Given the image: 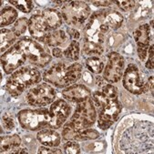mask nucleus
Here are the masks:
<instances>
[{
    "label": "nucleus",
    "mask_w": 154,
    "mask_h": 154,
    "mask_svg": "<svg viewBox=\"0 0 154 154\" xmlns=\"http://www.w3.org/2000/svg\"><path fill=\"white\" fill-rule=\"evenodd\" d=\"M103 48L100 44H96L90 41L84 40V47H83V52L86 55L88 56H100L103 53Z\"/></svg>",
    "instance_id": "a878e982"
},
{
    "label": "nucleus",
    "mask_w": 154,
    "mask_h": 154,
    "mask_svg": "<svg viewBox=\"0 0 154 154\" xmlns=\"http://www.w3.org/2000/svg\"><path fill=\"white\" fill-rule=\"evenodd\" d=\"M15 45L24 51L29 62L37 67L44 68L51 61L49 50L34 39L23 38Z\"/></svg>",
    "instance_id": "7ed1b4c3"
},
{
    "label": "nucleus",
    "mask_w": 154,
    "mask_h": 154,
    "mask_svg": "<svg viewBox=\"0 0 154 154\" xmlns=\"http://www.w3.org/2000/svg\"><path fill=\"white\" fill-rule=\"evenodd\" d=\"M109 31V27L101 21L96 13L90 17L88 23L86 25L84 40L101 45L105 41V34Z\"/></svg>",
    "instance_id": "1a4fd4ad"
},
{
    "label": "nucleus",
    "mask_w": 154,
    "mask_h": 154,
    "mask_svg": "<svg viewBox=\"0 0 154 154\" xmlns=\"http://www.w3.org/2000/svg\"><path fill=\"white\" fill-rule=\"evenodd\" d=\"M2 124L4 126V128L7 130V131H12L14 129V120H13V118H11V116H9L8 114H6L3 116L2 118Z\"/></svg>",
    "instance_id": "72a5a7b5"
},
{
    "label": "nucleus",
    "mask_w": 154,
    "mask_h": 154,
    "mask_svg": "<svg viewBox=\"0 0 154 154\" xmlns=\"http://www.w3.org/2000/svg\"><path fill=\"white\" fill-rule=\"evenodd\" d=\"M27 26H28V20L26 17H22L17 20V22L15 23L13 26L12 31L14 32L16 36L19 37L26 32Z\"/></svg>",
    "instance_id": "cd10ccee"
},
{
    "label": "nucleus",
    "mask_w": 154,
    "mask_h": 154,
    "mask_svg": "<svg viewBox=\"0 0 154 154\" xmlns=\"http://www.w3.org/2000/svg\"><path fill=\"white\" fill-rule=\"evenodd\" d=\"M28 29L30 35L38 41H45L50 30L41 15H34L30 17L28 20Z\"/></svg>",
    "instance_id": "2eb2a0df"
},
{
    "label": "nucleus",
    "mask_w": 154,
    "mask_h": 154,
    "mask_svg": "<svg viewBox=\"0 0 154 154\" xmlns=\"http://www.w3.org/2000/svg\"><path fill=\"white\" fill-rule=\"evenodd\" d=\"M38 153H49V154H56V153H62L63 151L59 149H49L45 147H40L38 149Z\"/></svg>",
    "instance_id": "c9c22d12"
},
{
    "label": "nucleus",
    "mask_w": 154,
    "mask_h": 154,
    "mask_svg": "<svg viewBox=\"0 0 154 154\" xmlns=\"http://www.w3.org/2000/svg\"><path fill=\"white\" fill-rule=\"evenodd\" d=\"M68 31H69V36H70L74 40L79 39V38L80 34H79V32L78 31L77 29H74V28H69V29H68Z\"/></svg>",
    "instance_id": "4c0bfd02"
},
{
    "label": "nucleus",
    "mask_w": 154,
    "mask_h": 154,
    "mask_svg": "<svg viewBox=\"0 0 154 154\" xmlns=\"http://www.w3.org/2000/svg\"><path fill=\"white\" fill-rule=\"evenodd\" d=\"M62 55H63V51L61 48H53V56H55L56 57H60Z\"/></svg>",
    "instance_id": "58836bf2"
},
{
    "label": "nucleus",
    "mask_w": 154,
    "mask_h": 154,
    "mask_svg": "<svg viewBox=\"0 0 154 154\" xmlns=\"http://www.w3.org/2000/svg\"><path fill=\"white\" fill-rule=\"evenodd\" d=\"M121 109V103L117 98L110 100L104 107L100 109L99 127L102 130L109 129L117 120Z\"/></svg>",
    "instance_id": "9b49d317"
},
{
    "label": "nucleus",
    "mask_w": 154,
    "mask_h": 154,
    "mask_svg": "<svg viewBox=\"0 0 154 154\" xmlns=\"http://www.w3.org/2000/svg\"><path fill=\"white\" fill-rule=\"evenodd\" d=\"M41 16L50 29L56 30L62 25V19H63L62 16H61L59 12H57L55 9H52V8L45 9L42 12Z\"/></svg>",
    "instance_id": "6ab92c4d"
},
{
    "label": "nucleus",
    "mask_w": 154,
    "mask_h": 154,
    "mask_svg": "<svg viewBox=\"0 0 154 154\" xmlns=\"http://www.w3.org/2000/svg\"><path fill=\"white\" fill-rule=\"evenodd\" d=\"M91 3L95 7H109L111 6L114 3V1H107V0H104V1H91Z\"/></svg>",
    "instance_id": "e433bc0d"
},
{
    "label": "nucleus",
    "mask_w": 154,
    "mask_h": 154,
    "mask_svg": "<svg viewBox=\"0 0 154 154\" xmlns=\"http://www.w3.org/2000/svg\"><path fill=\"white\" fill-rule=\"evenodd\" d=\"M38 140L48 147H57L60 143L59 134L53 130H44L38 133Z\"/></svg>",
    "instance_id": "a211bd4d"
},
{
    "label": "nucleus",
    "mask_w": 154,
    "mask_h": 154,
    "mask_svg": "<svg viewBox=\"0 0 154 154\" xmlns=\"http://www.w3.org/2000/svg\"><path fill=\"white\" fill-rule=\"evenodd\" d=\"M68 40L67 35L65 34V32L63 30L60 29H56L53 30V31L49 32L48 34V36L46 37L45 42L52 48H57L60 45H63L64 43H66V41Z\"/></svg>",
    "instance_id": "aec40b11"
},
{
    "label": "nucleus",
    "mask_w": 154,
    "mask_h": 154,
    "mask_svg": "<svg viewBox=\"0 0 154 154\" xmlns=\"http://www.w3.org/2000/svg\"><path fill=\"white\" fill-rule=\"evenodd\" d=\"M92 98H93V101L95 102L97 107H99L100 109L104 107L110 100L104 95L102 91H95L94 93L92 94Z\"/></svg>",
    "instance_id": "c756f323"
},
{
    "label": "nucleus",
    "mask_w": 154,
    "mask_h": 154,
    "mask_svg": "<svg viewBox=\"0 0 154 154\" xmlns=\"http://www.w3.org/2000/svg\"><path fill=\"white\" fill-rule=\"evenodd\" d=\"M1 52L4 53L6 51H8L11 46L13 45V43L15 42L16 39V35L14 34L13 31L8 29H2L1 30Z\"/></svg>",
    "instance_id": "4be33fe9"
},
{
    "label": "nucleus",
    "mask_w": 154,
    "mask_h": 154,
    "mask_svg": "<svg viewBox=\"0 0 154 154\" xmlns=\"http://www.w3.org/2000/svg\"><path fill=\"white\" fill-rule=\"evenodd\" d=\"M149 48V59L146 63V68L149 69H153V45H151Z\"/></svg>",
    "instance_id": "f704fd0d"
},
{
    "label": "nucleus",
    "mask_w": 154,
    "mask_h": 154,
    "mask_svg": "<svg viewBox=\"0 0 154 154\" xmlns=\"http://www.w3.org/2000/svg\"><path fill=\"white\" fill-rule=\"evenodd\" d=\"M81 72L82 67L79 63H74L70 66L57 63L44 73L43 79L57 88H64L79 79Z\"/></svg>",
    "instance_id": "f257e3e1"
},
{
    "label": "nucleus",
    "mask_w": 154,
    "mask_h": 154,
    "mask_svg": "<svg viewBox=\"0 0 154 154\" xmlns=\"http://www.w3.org/2000/svg\"><path fill=\"white\" fill-rule=\"evenodd\" d=\"M13 153H27V149H21L20 150H14Z\"/></svg>",
    "instance_id": "a19ab883"
},
{
    "label": "nucleus",
    "mask_w": 154,
    "mask_h": 154,
    "mask_svg": "<svg viewBox=\"0 0 154 154\" xmlns=\"http://www.w3.org/2000/svg\"><path fill=\"white\" fill-rule=\"evenodd\" d=\"M100 133L98 131L94 129H85L78 131L74 137V140L78 141H84V140H95L99 138Z\"/></svg>",
    "instance_id": "393cba45"
},
{
    "label": "nucleus",
    "mask_w": 154,
    "mask_h": 154,
    "mask_svg": "<svg viewBox=\"0 0 154 154\" xmlns=\"http://www.w3.org/2000/svg\"><path fill=\"white\" fill-rule=\"evenodd\" d=\"M64 152L68 154H78L80 153V147L75 141H69L64 145Z\"/></svg>",
    "instance_id": "7c9ffc66"
},
{
    "label": "nucleus",
    "mask_w": 154,
    "mask_h": 154,
    "mask_svg": "<svg viewBox=\"0 0 154 154\" xmlns=\"http://www.w3.org/2000/svg\"><path fill=\"white\" fill-rule=\"evenodd\" d=\"M10 4L14 5L17 9L23 13H29L34 7V3L29 0H19V1H9Z\"/></svg>",
    "instance_id": "c85d7f7f"
},
{
    "label": "nucleus",
    "mask_w": 154,
    "mask_h": 154,
    "mask_svg": "<svg viewBox=\"0 0 154 154\" xmlns=\"http://www.w3.org/2000/svg\"><path fill=\"white\" fill-rule=\"evenodd\" d=\"M102 92L104 93V95L109 99V100H113V99H116L117 98V95H118V90H117V88L114 87L113 85H106L102 88Z\"/></svg>",
    "instance_id": "2f4dec72"
},
{
    "label": "nucleus",
    "mask_w": 154,
    "mask_h": 154,
    "mask_svg": "<svg viewBox=\"0 0 154 154\" xmlns=\"http://www.w3.org/2000/svg\"><path fill=\"white\" fill-rule=\"evenodd\" d=\"M61 16L69 26H81L90 16V8L85 2L71 1L63 6Z\"/></svg>",
    "instance_id": "423d86ee"
},
{
    "label": "nucleus",
    "mask_w": 154,
    "mask_h": 154,
    "mask_svg": "<svg viewBox=\"0 0 154 154\" xmlns=\"http://www.w3.org/2000/svg\"><path fill=\"white\" fill-rule=\"evenodd\" d=\"M86 66L88 69L95 74H100L104 69V62L97 57H90L86 60Z\"/></svg>",
    "instance_id": "b1692460"
},
{
    "label": "nucleus",
    "mask_w": 154,
    "mask_h": 154,
    "mask_svg": "<svg viewBox=\"0 0 154 154\" xmlns=\"http://www.w3.org/2000/svg\"><path fill=\"white\" fill-rule=\"evenodd\" d=\"M21 126L28 131H38L48 126L50 116L48 109H23L18 113Z\"/></svg>",
    "instance_id": "39448f33"
},
{
    "label": "nucleus",
    "mask_w": 154,
    "mask_h": 154,
    "mask_svg": "<svg viewBox=\"0 0 154 154\" xmlns=\"http://www.w3.org/2000/svg\"><path fill=\"white\" fill-rule=\"evenodd\" d=\"M114 3L117 4L121 10L126 12L131 10L136 5L135 1H132V0H129V1L128 0H121V1H114Z\"/></svg>",
    "instance_id": "473e14b6"
},
{
    "label": "nucleus",
    "mask_w": 154,
    "mask_h": 154,
    "mask_svg": "<svg viewBox=\"0 0 154 154\" xmlns=\"http://www.w3.org/2000/svg\"><path fill=\"white\" fill-rule=\"evenodd\" d=\"M124 58L117 52H111L109 55V61L105 68L103 79L109 83H116L120 80L123 75Z\"/></svg>",
    "instance_id": "f8f14e48"
},
{
    "label": "nucleus",
    "mask_w": 154,
    "mask_h": 154,
    "mask_svg": "<svg viewBox=\"0 0 154 154\" xmlns=\"http://www.w3.org/2000/svg\"><path fill=\"white\" fill-rule=\"evenodd\" d=\"M148 88H149V90L151 92V94L153 95V77H150L149 79V83H148Z\"/></svg>",
    "instance_id": "ea45409f"
},
{
    "label": "nucleus",
    "mask_w": 154,
    "mask_h": 154,
    "mask_svg": "<svg viewBox=\"0 0 154 154\" xmlns=\"http://www.w3.org/2000/svg\"><path fill=\"white\" fill-rule=\"evenodd\" d=\"M96 14L101 19V21L111 29H118L121 26L123 23V17L120 13L112 9H104L100 11H97Z\"/></svg>",
    "instance_id": "f3484780"
},
{
    "label": "nucleus",
    "mask_w": 154,
    "mask_h": 154,
    "mask_svg": "<svg viewBox=\"0 0 154 154\" xmlns=\"http://www.w3.org/2000/svg\"><path fill=\"white\" fill-rule=\"evenodd\" d=\"M17 17V12L12 7H7L1 10V16H0V21H1V26H8L16 21Z\"/></svg>",
    "instance_id": "5701e85b"
},
{
    "label": "nucleus",
    "mask_w": 154,
    "mask_h": 154,
    "mask_svg": "<svg viewBox=\"0 0 154 154\" xmlns=\"http://www.w3.org/2000/svg\"><path fill=\"white\" fill-rule=\"evenodd\" d=\"M123 86L133 94H141L147 91L148 84L144 83L140 69L135 64H130L123 75Z\"/></svg>",
    "instance_id": "6e6552de"
},
{
    "label": "nucleus",
    "mask_w": 154,
    "mask_h": 154,
    "mask_svg": "<svg viewBox=\"0 0 154 154\" xmlns=\"http://www.w3.org/2000/svg\"><path fill=\"white\" fill-rule=\"evenodd\" d=\"M63 55L72 60H77L79 56V43L77 40L71 41L69 46L63 51Z\"/></svg>",
    "instance_id": "bb28decb"
},
{
    "label": "nucleus",
    "mask_w": 154,
    "mask_h": 154,
    "mask_svg": "<svg viewBox=\"0 0 154 154\" xmlns=\"http://www.w3.org/2000/svg\"><path fill=\"white\" fill-rule=\"evenodd\" d=\"M97 118L93 101L90 98L79 102L75 113L73 114L69 124L77 131L85 130L94 124Z\"/></svg>",
    "instance_id": "20e7f679"
},
{
    "label": "nucleus",
    "mask_w": 154,
    "mask_h": 154,
    "mask_svg": "<svg viewBox=\"0 0 154 154\" xmlns=\"http://www.w3.org/2000/svg\"><path fill=\"white\" fill-rule=\"evenodd\" d=\"M21 144V139L18 135H11V136H4L1 137L0 141V149L1 151H8L17 149Z\"/></svg>",
    "instance_id": "412c9836"
},
{
    "label": "nucleus",
    "mask_w": 154,
    "mask_h": 154,
    "mask_svg": "<svg viewBox=\"0 0 154 154\" xmlns=\"http://www.w3.org/2000/svg\"><path fill=\"white\" fill-rule=\"evenodd\" d=\"M26 57L24 51L17 45L11 47L1 57L2 68L7 74H10L22 66L26 61Z\"/></svg>",
    "instance_id": "9d476101"
},
{
    "label": "nucleus",
    "mask_w": 154,
    "mask_h": 154,
    "mask_svg": "<svg viewBox=\"0 0 154 154\" xmlns=\"http://www.w3.org/2000/svg\"><path fill=\"white\" fill-rule=\"evenodd\" d=\"M134 39L138 46V56L141 61L145 60L147 57V51L149 48L150 41V29L149 25H140L134 31Z\"/></svg>",
    "instance_id": "4468645a"
},
{
    "label": "nucleus",
    "mask_w": 154,
    "mask_h": 154,
    "mask_svg": "<svg viewBox=\"0 0 154 154\" xmlns=\"http://www.w3.org/2000/svg\"><path fill=\"white\" fill-rule=\"evenodd\" d=\"M41 75L36 68L24 67L12 74L7 82V90L12 96L22 94L25 89L30 86L38 83Z\"/></svg>",
    "instance_id": "f03ea898"
},
{
    "label": "nucleus",
    "mask_w": 154,
    "mask_h": 154,
    "mask_svg": "<svg viewBox=\"0 0 154 154\" xmlns=\"http://www.w3.org/2000/svg\"><path fill=\"white\" fill-rule=\"evenodd\" d=\"M71 112V108L64 100H56L49 109V123L48 126L51 129H58L62 126Z\"/></svg>",
    "instance_id": "ddd939ff"
},
{
    "label": "nucleus",
    "mask_w": 154,
    "mask_h": 154,
    "mask_svg": "<svg viewBox=\"0 0 154 154\" xmlns=\"http://www.w3.org/2000/svg\"><path fill=\"white\" fill-rule=\"evenodd\" d=\"M62 96L66 100H69L72 102L79 103L90 98L91 92L87 87L78 84V85H72L63 89Z\"/></svg>",
    "instance_id": "dca6fc26"
},
{
    "label": "nucleus",
    "mask_w": 154,
    "mask_h": 154,
    "mask_svg": "<svg viewBox=\"0 0 154 154\" xmlns=\"http://www.w3.org/2000/svg\"><path fill=\"white\" fill-rule=\"evenodd\" d=\"M56 90L48 83H42L30 89L26 94L27 102L35 107H44L54 101Z\"/></svg>",
    "instance_id": "0eeeda50"
}]
</instances>
